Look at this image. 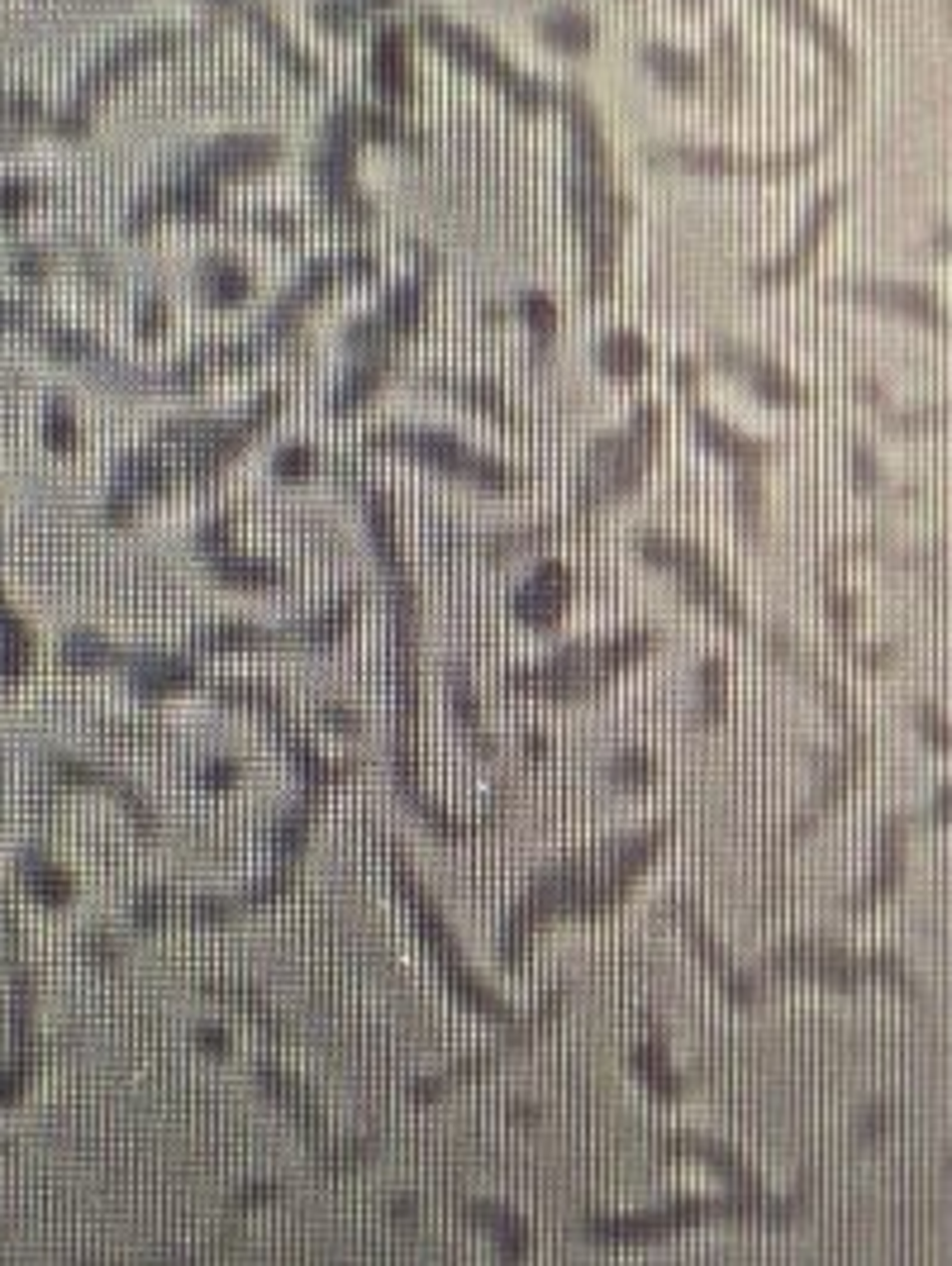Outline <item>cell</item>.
Here are the masks:
<instances>
[{
    "label": "cell",
    "instance_id": "6da1fadb",
    "mask_svg": "<svg viewBox=\"0 0 952 1266\" xmlns=\"http://www.w3.org/2000/svg\"><path fill=\"white\" fill-rule=\"evenodd\" d=\"M938 243H943V248H952V229H943V234H938Z\"/></svg>",
    "mask_w": 952,
    "mask_h": 1266
}]
</instances>
